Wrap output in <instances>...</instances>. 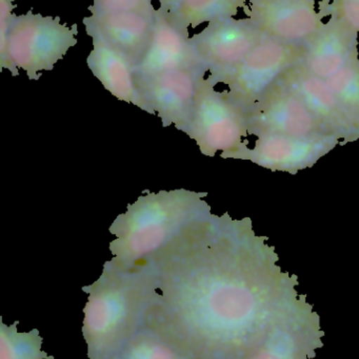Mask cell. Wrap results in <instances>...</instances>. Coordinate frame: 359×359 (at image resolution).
<instances>
[{
    "instance_id": "1",
    "label": "cell",
    "mask_w": 359,
    "mask_h": 359,
    "mask_svg": "<svg viewBox=\"0 0 359 359\" xmlns=\"http://www.w3.org/2000/svg\"><path fill=\"white\" fill-rule=\"evenodd\" d=\"M235 226L209 213L143 263L157 289L147 323L196 359L256 358L318 316L296 278L246 251Z\"/></svg>"
},
{
    "instance_id": "2",
    "label": "cell",
    "mask_w": 359,
    "mask_h": 359,
    "mask_svg": "<svg viewBox=\"0 0 359 359\" xmlns=\"http://www.w3.org/2000/svg\"><path fill=\"white\" fill-rule=\"evenodd\" d=\"M82 335L88 359H115L147 323L157 295L149 268L122 267L107 262L100 278L84 288Z\"/></svg>"
},
{
    "instance_id": "3",
    "label": "cell",
    "mask_w": 359,
    "mask_h": 359,
    "mask_svg": "<svg viewBox=\"0 0 359 359\" xmlns=\"http://www.w3.org/2000/svg\"><path fill=\"white\" fill-rule=\"evenodd\" d=\"M206 194L185 189L143 196L110 227L114 263L134 267L149 261L200 217L210 213Z\"/></svg>"
},
{
    "instance_id": "4",
    "label": "cell",
    "mask_w": 359,
    "mask_h": 359,
    "mask_svg": "<svg viewBox=\"0 0 359 359\" xmlns=\"http://www.w3.org/2000/svg\"><path fill=\"white\" fill-rule=\"evenodd\" d=\"M77 25L67 27L60 17L27 14L0 19V67L13 76L23 69L31 80L54 65L77 44Z\"/></svg>"
},
{
    "instance_id": "5",
    "label": "cell",
    "mask_w": 359,
    "mask_h": 359,
    "mask_svg": "<svg viewBox=\"0 0 359 359\" xmlns=\"http://www.w3.org/2000/svg\"><path fill=\"white\" fill-rule=\"evenodd\" d=\"M204 77L198 86L193 114L185 133L195 141L204 155L237 157L244 151L249 118L228 90L218 92Z\"/></svg>"
},
{
    "instance_id": "6",
    "label": "cell",
    "mask_w": 359,
    "mask_h": 359,
    "mask_svg": "<svg viewBox=\"0 0 359 359\" xmlns=\"http://www.w3.org/2000/svg\"><path fill=\"white\" fill-rule=\"evenodd\" d=\"M303 58L305 46L265 35L223 83L238 104L251 109L289 69L303 62Z\"/></svg>"
},
{
    "instance_id": "7",
    "label": "cell",
    "mask_w": 359,
    "mask_h": 359,
    "mask_svg": "<svg viewBox=\"0 0 359 359\" xmlns=\"http://www.w3.org/2000/svg\"><path fill=\"white\" fill-rule=\"evenodd\" d=\"M265 35L249 17H231L209 23L191 37V42L210 73L207 78L217 86L233 73Z\"/></svg>"
},
{
    "instance_id": "8",
    "label": "cell",
    "mask_w": 359,
    "mask_h": 359,
    "mask_svg": "<svg viewBox=\"0 0 359 359\" xmlns=\"http://www.w3.org/2000/svg\"><path fill=\"white\" fill-rule=\"evenodd\" d=\"M207 73L206 67H193L141 78V109L159 117L164 126H175L185 132L193 114L200 80Z\"/></svg>"
},
{
    "instance_id": "9",
    "label": "cell",
    "mask_w": 359,
    "mask_h": 359,
    "mask_svg": "<svg viewBox=\"0 0 359 359\" xmlns=\"http://www.w3.org/2000/svg\"><path fill=\"white\" fill-rule=\"evenodd\" d=\"M244 14L270 37L288 43L306 42L324 25L315 0H249Z\"/></svg>"
},
{
    "instance_id": "10",
    "label": "cell",
    "mask_w": 359,
    "mask_h": 359,
    "mask_svg": "<svg viewBox=\"0 0 359 359\" xmlns=\"http://www.w3.org/2000/svg\"><path fill=\"white\" fill-rule=\"evenodd\" d=\"M251 109L254 113L249 123L252 122L259 132L301 139L320 137V122L299 95L280 80Z\"/></svg>"
},
{
    "instance_id": "11",
    "label": "cell",
    "mask_w": 359,
    "mask_h": 359,
    "mask_svg": "<svg viewBox=\"0 0 359 359\" xmlns=\"http://www.w3.org/2000/svg\"><path fill=\"white\" fill-rule=\"evenodd\" d=\"M206 67L194 48L188 27L175 20L168 11L156 10L151 46L137 67V78L162 72ZM207 69V67H206Z\"/></svg>"
},
{
    "instance_id": "12",
    "label": "cell",
    "mask_w": 359,
    "mask_h": 359,
    "mask_svg": "<svg viewBox=\"0 0 359 359\" xmlns=\"http://www.w3.org/2000/svg\"><path fill=\"white\" fill-rule=\"evenodd\" d=\"M156 13V12H155ZM155 14L113 12L84 17L82 23L92 40L118 50L138 67L153 38Z\"/></svg>"
},
{
    "instance_id": "13",
    "label": "cell",
    "mask_w": 359,
    "mask_h": 359,
    "mask_svg": "<svg viewBox=\"0 0 359 359\" xmlns=\"http://www.w3.org/2000/svg\"><path fill=\"white\" fill-rule=\"evenodd\" d=\"M358 54V33L348 27L337 15L306 42L303 65L314 75L329 79Z\"/></svg>"
},
{
    "instance_id": "14",
    "label": "cell",
    "mask_w": 359,
    "mask_h": 359,
    "mask_svg": "<svg viewBox=\"0 0 359 359\" xmlns=\"http://www.w3.org/2000/svg\"><path fill=\"white\" fill-rule=\"evenodd\" d=\"M332 143L325 136L301 139L275 133L259 132L250 159L255 163L282 172H296L318 161Z\"/></svg>"
},
{
    "instance_id": "15",
    "label": "cell",
    "mask_w": 359,
    "mask_h": 359,
    "mask_svg": "<svg viewBox=\"0 0 359 359\" xmlns=\"http://www.w3.org/2000/svg\"><path fill=\"white\" fill-rule=\"evenodd\" d=\"M89 69L103 88L124 102L143 107L137 67L122 53L103 42L93 40V48L86 59Z\"/></svg>"
},
{
    "instance_id": "16",
    "label": "cell",
    "mask_w": 359,
    "mask_h": 359,
    "mask_svg": "<svg viewBox=\"0 0 359 359\" xmlns=\"http://www.w3.org/2000/svg\"><path fill=\"white\" fill-rule=\"evenodd\" d=\"M280 80L299 95L316 119L325 126L343 128L349 121L327 80L308 71L303 62L289 69Z\"/></svg>"
},
{
    "instance_id": "17",
    "label": "cell",
    "mask_w": 359,
    "mask_h": 359,
    "mask_svg": "<svg viewBox=\"0 0 359 359\" xmlns=\"http://www.w3.org/2000/svg\"><path fill=\"white\" fill-rule=\"evenodd\" d=\"M118 359H196L162 329L145 323Z\"/></svg>"
},
{
    "instance_id": "18",
    "label": "cell",
    "mask_w": 359,
    "mask_h": 359,
    "mask_svg": "<svg viewBox=\"0 0 359 359\" xmlns=\"http://www.w3.org/2000/svg\"><path fill=\"white\" fill-rule=\"evenodd\" d=\"M247 6V0H178L167 11L183 27H197L204 22L236 16L238 10Z\"/></svg>"
},
{
    "instance_id": "19",
    "label": "cell",
    "mask_w": 359,
    "mask_h": 359,
    "mask_svg": "<svg viewBox=\"0 0 359 359\" xmlns=\"http://www.w3.org/2000/svg\"><path fill=\"white\" fill-rule=\"evenodd\" d=\"M18 322L6 326L0 322V359H54L42 350V337L37 329L19 332Z\"/></svg>"
},
{
    "instance_id": "20",
    "label": "cell",
    "mask_w": 359,
    "mask_h": 359,
    "mask_svg": "<svg viewBox=\"0 0 359 359\" xmlns=\"http://www.w3.org/2000/svg\"><path fill=\"white\" fill-rule=\"evenodd\" d=\"M339 99L348 119L359 118V59L354 55L349 62L335 75L327 79Z\"/></svg>"
},
{
    "instance_id": "21",
    "label": "cell",
    "mask_w": 359,
    "mask_h": 359,
    "mask_svg": "<svg viewBox=\"0 0 359 359\" xmlns=\"http://www.w3.org/2000/svg\"><path fill=\"white\" fill-rule=\"evenodd\" d=\"M153 0H93L89 6L91 14H103L113 12H137L154 15Z\"/></svg>"
},
{
    "instance_id": "22",
    "label": "cell",
    "mask_w": 359,
    "mask_h": 359,
    "mask_svg": "<svg viewBox=\"0 0 359 359\" xmlns=\"http://www.w3.org/2000/svg\"><path fill=\"white\" fill-rule=\"evenodd\" d=\"M335 14L356 33H359V0H334L326 16Z\"/></svg>"
},
{
    "instance_id": "23",
    "label": "cell",
    "mask_w": 359,
    "mask_h": 359,
    "mask_svg": "<svg viewBox=\"0 0 359 359\" xmlns=\"http://www.w3.org/2000/svg\"><path fill=\"white\" fill-rule=\"evenodd\" d=\"M334 0H320L318 4V13L322 18L326 17L327 10H328L329 6H330Z\"/></svg>"
},
{
    "instance_id": "24",
    "label": "cell",
    "mask_w": 359,
    "mask_h": 359,
    "mask_svg": "<svg viewBox=\"0 0 359 359\" xmlns=\"http://www.w3.org/2000/svg\"><path fill=\"white\" fill-rule=\"evenodd\" d=\"M159 2L162 8H166V10H170L178 0H157Z\"/></svg>"
},
{
    "instance_id": "25",
    "label": "cell",
    "mask_w": 359,
    "mask_h": 359,
    "mask_svg": "<svg viewBox=\"0 0 359 359\" xmlns=\"http://www.w3.org/2000/svg\"><path fill=\"white\" fill-rule=\"evenodd\" d=\"M115 359H118L117 358H116Z\"/></svg>"
}]
</instances>
